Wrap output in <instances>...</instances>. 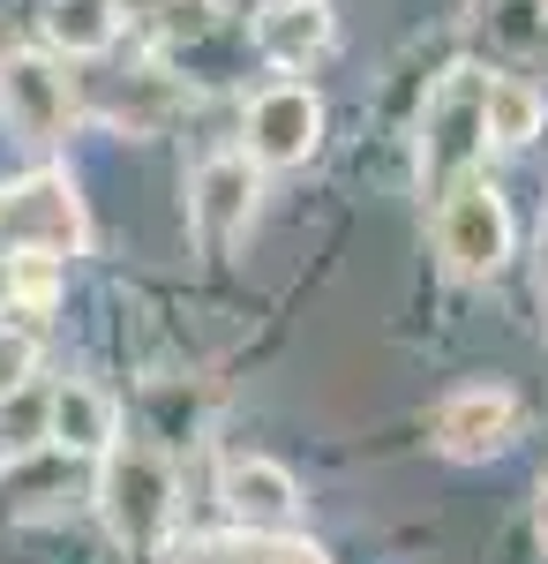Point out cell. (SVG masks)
Segmentation results:
<instances>
[{
  "label": "cell",
  "instance_id": "6da1fadb",
  "mask_svg": "<svg viewBox=\"0 0 548 564\" xmlns=\"http://www.w3.org/2000/svg\"><path fill=\"white\" fill-rule=\"evenodd\" d=\"M173 505H180V481H173V459L151 444V436H113L98 452V520L106 534L135 550V557H158L173 527Z\"/></svg>",
  "mask_w": 548,
  "mask_h": 564
},
{
  "label": "cell",
  "instance_id": "7a4b0ae2",
  "mask_svg": "<svg viewBox=\"0 0 548 564\" xmlns=\"http://www.w3.org/2000/svg\"><path fill=\"white\" fill-rule=\"evenodd\" d=\"M481 68H451L443 84L428 90L421 106V196L428 204H443L465 174H481V151H489V135H481Z\"/></svg>",
  "mask_w": 548,
  "mask_h": 564
},
{
  "label": "cell",
  "instance_id": "3957f363",
  "mask_svg": "<svg viewBox=\"0 0 548 564\" xmlns=\"http://www.w3.org/2000/svg\"><path fill=\"white\" fill-rule=\"evenodd\" d=\"M436 257H443V271L465 279V286L496 279L511 263V204H504L496 181L465 174L459 188L436 204Z\"/></svg>",
  "mask_w": 548,
  "mask_h": 564
},
{
  "label": "cell",
  "instance_id": "277c9868",
  "mask_svg": "<svg viewBox=\"0 0 548 564\" xmlns=\"http://www.w3.org/2000/svg\"><path fill=\"white\" fill-rule=\"evenodd\" d=\"M0 241L8 249H39V257H84L90 226H84V196L68 174H23L15 188H0Z\"/></svg>",
  "mask_w": 548,
  "mask_h": 564
},
{
  "label": "cell",
  "instance_id": "5b68a950",
  "mask_svg": "<svg viewBox=\"0 0 548 564\" xmlns=\"http://www.w3.org/2000/svg\"><path fill=\"white\" fill-rule=\"evenodd\" d=\"M0 121L23 143H61L76 129V76L53 53H8L0 61Z\"/></svg>",
  "mask_w": 548,
  "mask_h": 564
},
{
  "label": "cell",
  "instance_id": "8992f818",
  "mask_svg": "<svg viewBox=\"0 0 548 564\" xmlns=\"http://www.w3.org/2000/svg\"><path fill=\"white\" fill-rule=\"evenodd\" d=\"M255 196H263V166H255L249 151L204 159L196 181H188V234H196V249L226 257V249L255 226Z\"/></svg>",
  "mask_w": 548,
  "mask_h": 564
},
{
  "label": "cell",
  "instance_id": "52a82bcc",
  "mask_svg": "<svg viewBox=\"0 0 548 564\" xmlns=\"http://www.w3.org/2000/svg\"><path fill=\"white\" fill-rule=\"evenodd\" d=\"M249 159L263 174H278V166H308L316 151H324V98L308 84H271L249 98Z\"/></svg>",
  "mask_w": 548,
  "mask_h": 564
},
{
  "label": "cell",
  "instance_id": "ba28073f",
  "mask_svg": "<svg viewBox=\"0 0 548 564\" xmlns=\"http://www.w3.org/2000/svg\"><path fill=\"white\" fill-rule=\"evenodd\" d=\"M511 436H518V399L504 384H465L451 391L443 406H436V422H428V444L443 452V459H496Z\"/></svg>",
  "mask_w": 548,
  "mask_h": 564
},
{
  "label": "cell",
  "instance_id": "9c48e42d",
  "mask_svg": "<svg viewBox=\"0 0 548 564\" xmlns=\"http://www.w3.org/2000/svg\"><path fill=\"white\" fill-rule=\"evenodd\" d=\"M331 45H338L331 0H263V8H255V53H263L271 68H286V76L316 68Z\"/></svg>",
  "mask_w": 548,
  "mask_h": 564
},
{
  "label": "cell",
  "instance_id": "30bf717a",
  "mask_svg": "<svg viewBox=\"0 0 548 564\" xmlns=\"http://www.w3.org/2000/svg\"><path fill=\"white\" fill-rule=\"evenodd\" d=\"M218 497H226L233 527H255V534H294L300 527V481L278 459H226Z\"/></svg>",
  "mask_w": 548,
  "mask_h": 564
},
{
  "label": "cell",
  "instance_id": "8fae6325",
  "mask_svg": "<svg viewBox=\"0 0 548 564\" xmlns=\"http://www.w3.org/2000/svg\"><path fill=\"white\" fill-rule=\"evenodd\" d=\"M121 436V414L98 384H61L45 399V444L68 452V459H98L106 444Z\"/></svg>",
  "mask_w": 548,
  "mask_h": 564
},
{
  "label": "cell",
  "instance_id": "7c38bea8",
  "mask_svg": "<svg viewBox=\"0 0 548 564\" xmlns=\"http://www.w3.org/2000/svg\"><path fill=\"white\" fill-rule=\"evenodd\" d=\"M173 564H331L308 534H255V527H233V534H204L188 550H173Z\"/></svg>",
  "mask_w": 548,
  "mask_h": 564
},
{
  "label": "cell",
  "instance_id": "4fadbf2b",
  "mask_svg": "<svg viewBox=\"0 0 548 564\" xmlns=\"http://www.w3.org/2000/svg\"><path fill=\"white\" fill-rule=\"evenodd\" d=\"M541 129H548V98L526 76H489L481 84V135L496 151H526Z\"/></svg>",
  "mask_w": 548,
  "mask_h": 564
},
{
  "label": "cell",
  "instance_id": "5bb4252c",
  "mask_svg": "<svg viewBox=\"0 0 548 564\" xmlns=\"http://www.w3.org/2000/svg\"><path fill=\"white\" fill-rule=\"evenodd\" d=\"M113 31H121L113 0H53V8H45V39H53V53H68V61L106 53Z\"/></svg>",
  "mask_w": 548,
  "mask_h": 564
},
{
  "label": "cell",
  "instance_id": "9a60e30c",
  "mask_svg": "<svg viewBox=\"0 0 548 564\" xmlns=\"http://www.w3.org/2000/svg\"><path fill=\"white\" fill-rule=\"evenodd\" d=\"M45 399L53 391H39V384L0 391V467L8 459H31V452H53L45 444Z\"/></svg>",
  "mask_w": 548,
  "mask_h": 564
},
{
  "label": "cell",
  "instance_id": "2e32d148",
  "mask_svg": "<svg viewBox=\"0 0 548 564\" xmlns=\"http://www.w3.org/2000/svg\"><path fill=\"white\" fill-rule=\"evenodd\" d=\"M496 8V39L504 45H541L548 39V0H489Z\"/></svg>",
  "mask_w": 548,
  "mask_h": 564
},
{
  "label": "cell",
  "instance_id": "e0dca14e",
  "mask_svg": "<svg viewBox=\"0 0 548 564\" xmlns=\"http://www.w3.org/2000/svg\"><path fill=\"white\" fill-rule=\"evenodd\" d=\"M31 369H39V339H31V332H8V324H0V391L31 384Z\"/></svg>",
  "mask_w": 548,
  "mask_h": 564
},
{
  "label": "cell",
  "instance_id": "ac0fdd59",
  "mask_svg": "<svg viewBox=\"0 0 548 564\" xmlns=\"http://www.w3.org/2000/svg\"><path fill=\"white\" fill-rule=\"evenodd\" d=\"M173 8H180V0H113V15H121V23H143V31H158Z\"/></svg>",
  "mask_w": 548,
  "mask_h": 564
},
{
  "label": "cell",
  "instance_id": "d6986e66",
  "mask_svg": "<svg viewBox=\"0 0 548 564\" xmlns=\"http://www.w3.org/2000/svg\"><path fill=\"white\" fill-rule=\"evenodd\" d=\"M534 534H541V550H548V475H541V497H534Z\"/></svg>",
  "mask_w": 548,
  "mask_h": 564
},
{
  "label": "cell",
  "instance_id": "ffe728a7",
  "mask_svg": "<svg viewBox=\"0 0 548 564\" xmlns=\"http://www.w3.org/2000/svg\"><path fill=\"white\" fill-rule=\"evenodd\" d=\"M8 279H15V257H8V241H0V308H8Z\"/></svg>",
  "mask_w": 548,
  "mask_h": 564
},
{
  "label": "cell",
  "instance_id": "44dd1931",
  "mask_svg": "<svg viewBox=\"0 0 548 564\" xmlns=\"http://www.w3.org/2000/svg\"><path fill=\"white\" fill-rule=\"evenodd\" d=\"M541 332H548V302H541Z\"/></svg>",
  "mask_w": 548,
  "mask_h": 564
}]
</instances>
